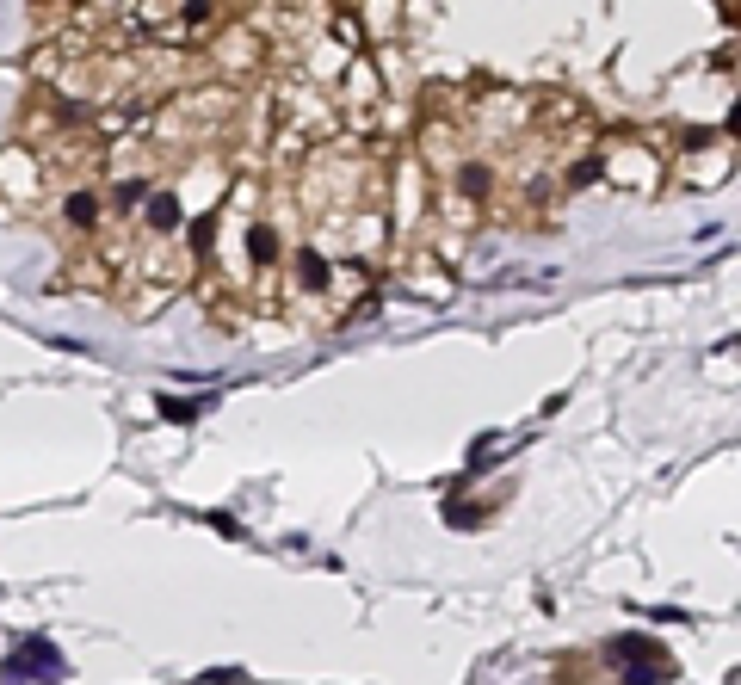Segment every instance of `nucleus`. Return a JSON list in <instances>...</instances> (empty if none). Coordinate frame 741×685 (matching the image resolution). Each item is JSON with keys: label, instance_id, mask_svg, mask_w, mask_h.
<instances>
[{"label": "nucleus", "instance_id": "f257e3e1", "mask_svg": "<svg viewBox=\"0 0 741 685\" xmlns=\"http://www.w3.org/2000/svg\"><path fill=\"white\" fill-rule=\"evenodd\" d=\"M624 685H661V673H649V667H630V673H624Z\"/></svg>", "mask_w": 741, "mask_h": 685}]
</instances>
